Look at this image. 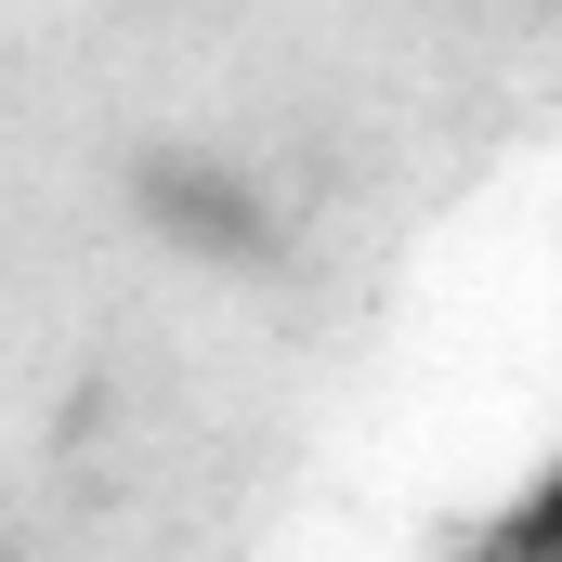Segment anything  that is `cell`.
<instances>
[]
</instances>
